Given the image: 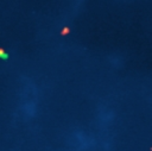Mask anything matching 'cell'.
I'll use <instances>...</instances> for the list:
<instances>
[{"instance_id": "6da1fadb", "label": "cell", "mask_w": 152, "mask_h": 151, "mask_svg": "<svg viewBox=\"0 0 152 151\" xmlns=\"http://www.w3.org/2000/svg\"><path fill=\"white\" fill-rule=\"evenodd\" d=\"M70 32H71V29H70V26H64V28L59 31V36H62V37H64V36H68Z\"/></svg>"}, {"instance_id": "7a4b0ae2", "label": "cell", "mask_w": 152, "mask_h": 151, "mask_svg": "<svg viewBox=\"0 0 152 151\" xmlns=\"http://www.w3.org/2000/svg\"><path fill=\"white\" fill-rule=\"evenodd\" d=\"M0 58H2V60H7V58H8L7 53H6L4 49H1V48H0Z\"/></svg>"}]
</instances>
